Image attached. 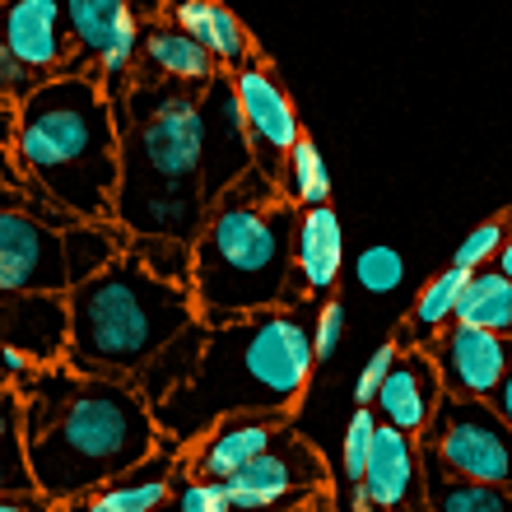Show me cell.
<instances>
[{"label": "cell", "instance_id": "484cf974", "mask_svg": "<svg viewBox=\"0 0 512 512\" xmlns=\"http://www.w3.org/2000/svg\"><path fill=\"white\" fill-rule=\"evenodd\" d=\"M457 322L512 336V275H503L499 266L471 270L457 294Z\"/></svg>", "mask_w": 512, "mask_h": 512}, {"label": "cell", "instance_id": "6da1fadb", "mask_svg": "<svg viewBox=\"0 0 512 512\" xmlns=\"http://www.w3.org/2000/svg\"><path fill=\"white\" fill-rule=\"evenodd\" d=\"M28 475L42 503L70 508L159 443V419L131 378L80 373L66 359L33 364L14 382Z\"/></svg>", "mask_w": 512, "mask_h": 512}, {"label": "cell", "instance_id": "1f68e13d", "mask_svg": "<svg viewBox=\"0 0 512 512\" xmlns=\"http://www.w3.org/2000/svg\"><path fill=\"white\" fill-rule=\"evenodd\" d=\"M168 503H173L177 512H233L224 480L191 475L187 466H177V480H173V494H168Z\"/></svg>", "mask_w": 512, "mask_h": 512}, {"label": "cell", "instance_id": "7402d4cb", "mask_svg": "<svg viewBox=\"0 0 512 512\" xmlns=\"http://www.w3.org/2000/svg\"><path fill=\"white\" fill-rule=\"evenodd\" d=\"M168 19L187 28L191 38L201 42L224 70L243 66L247 56H256L243 19H238L224 0H168Z\"/></svg>", "mask_w": 512, "mask_h": 512}, {"label": "cell", "instance_id": "d6a6232c", "mask_svg": "<svg viewBox=\"0 0 512 512\" xmlns=\"http://www.w3.org/2000/svg\"><path fill=\"white\" fill-rule=\"evenodd\" d=\"M503 238H508V219H489L480 229H471L461 238L457 256H452V266L461 270H480V266H494V256H499Z\"/></svg>", "mask_w": 512, "mask_h": 512}, {"label": "cell", "instance_id": "52a82bcc", "mask_svg": "<svg viewBox=\"0 0 512 512\" xmlns=\"http://www.w3.org/2000/svg\"><path fill=\"white\" fill-rule=\"evenodd\" d=\"M419 438L447 471L512 489V424L489 405V396L443 391L429 429Z\"/></svg>", "mask_w": 512, "mask_h": 512}, {"label": "cell", "instance_id": "7bdbcfd3", "mask_svg": "<svg viewBox=\"0 0 512 512\" xmlns=\"http://www.w3.org/2000/svg\"><path fill=\"white\" fill-rule=\"evenodd\" d=\"M503 219H508V233H512V210H508V215H503Z\"/></svg>", "mask_w": 512, "mask_h": 512}, {"label": "cell", "instance_id": "ac0fdd59", "mask_svg": "<svg viewBox=\"0 0 512 512\" xmlns=\"http://www.w3.org/2000/svg\"><path fill=\"white\" fill-rule=\"evenodd\" d=\"M340 270H345V224L322 205H298L294 210V284L298 294L326 298L336 289Z\"/></svg>", "mask_w": 512, "mask_h": 512}, {"label": "cell", "instance_id": "4316f807", "mask_svg": "<svg viewBox=\"0 0 512 512\" xmlns=\"http://www.w3.org/2000/svg\"><path fill=\"white\" fill-rule=\"evenodd\" d=\"M280 191L289 205H322L331 201V168H326L322 149H317V140L312 135H298L294 145H289V154H284L280 163Z\"/></svg>", "mask_w": 512, "mask_h": 512}, {"label": "cell", "instance_id": "44dd1931", "mask_svg": "<svg viewBox=\"0 0 512 512\" xmlns=\"http://www.w3.org/2000/svg\"><path fill=\"white\" fill-rule=\"evenodd\" d=\"M66 5L75 70H94V61L122 42H140V19L131 0H61Z\"/></svg>", "mask_w": 512, "mask_h": 512}, {"label": "cell", "instance_id": "9c48e42d", "mask_svg": "<svg viewBox=\"0 0 512 512\" xmlns=\"http://www.w3.org/2000/svg\"><path fill=\"white\" fill-rule=\"evenodd\" d=\"M233 94H238V108H243V126L247 140H252V168H261L266 177H280V163L289 154L303 126H298L294 98L284 94V84L275 80V70L266 61L247 56L243 66H233Z\"/></svg>", "mask_w": 512, "mask_h": 512}, {"label": "cell", "instance_id": "7a4b0ae2", "mask_svg": "<svg viewBox=\"0 0 512 512\" xmlns=\"http://www.w3.org/2000/svg\"><path fill=\"white\" fill-rule=\"evenodd\" d=\"M312 368V322L298 312V303L229 317L210 326L191 378L154 405V419L182 447L196 443L219 415L238 410L289 419L308 396Z\"/></svg>", "mask_w": 512, "mask_h": 512}, {"label": "cell", "instance_id": "8fae6325", "mask_svg": "<svg viewBox=\"0 0 512 512\" xmlns=\"http://www.w3.org/2000/svg\"><path fill=\"white\" fill-rule=\"evenodd\" d=\"M201 122H205L201 187H205V201H215L219 191L233 187L252 168V140H247L243 108H238L229 70H219L215 80L201 84Z\"/></svg>", "mask_w": 512, "mask_h": 512}, {"label": "cell", "instance_id": "f546056e", "mask_svg": "<svg viewBox=\"0 0 512 512\" xmlns=\"http://www.w3.org/2000/svg\"><path fill=\"white\" fill-rule=\"evenodd\" d=\"M126 247H131L159 280L191 284V243L187 238H168V233H126Z\"/></svg>", "mask_w": 512, "mask_h": 512}, {"label": "cell", "instance_id": "b9f144b4", "mask_svg": "<svg viewBox=\"0 0 512 512\" xmlns=\"http://www.w3.org/2000/svg\"><path fill=\"white\" fill-rule=\"evenodd\" d=\"M494 266L503 270V275H512V233L503 238V247H499V256H494Z\"/></svg>", "mask_w": 512, "mask_h": 512}, {"label": "cell", "instance_id": "7c38bea8", "mask_svg": "<svg viewBox=\"0 0 512 512\" xmlns=\"http://www.w3.org/2000/svg\"><path fill=\"white\" fill-rule=\"evenodd\" d=\"M0 38L33 80L75 70V42L61 0H0Z\"/></svg>", "mask_w": 512, "mask_h": 512}, {"label": "cell", "instance_id": "836d02e7", "mask_svg": "<svg viewBox=\"0 0 512 512\" xmlns=\"http://www.w3.org/2000/svg\"><path fill=\"white\" fill-rule=\"evenodd\" d=\"M373 429H378V410H373V405H359L350 415V424H345V485H354V480L364 475Z\"/></svg>", "mask_w": 512, "mask_h": 512}, {"label": "cell", "instance_id": "5b68a950", "mask_svg": "<svg viewBox=\"0 0 512 512\" xmlns=\"http://www.w3.org/2000/svg\"><path fill=\"white\" fill-rule=\"evenodd\" d=\"M294 210L261 168H247L210 201L191 238V298L201 322L215 326L303 298L294 284Z\"/></svg>", "mask_w": 512, "mask_h": 512}, {"label": "cell", "instance_id": "e575fe53", "mask_svg": "<svg viewBox=\"0 0 512 512\" xmlns=\"http://www.w3.org/2000/svg\"><path fill=\"white\" fill-rule=\"evenodd\" d=\"M340 336H345V303L340 298H322V308L312 317V354H317V364L336 354Z\"/></svg>", "mask_w": 512, "mask_h": 512}, {"label": "cell", "instance_id": "4dcf8cb0", "mask_svg": "<svg viewBox=\"0 0 512 512\" xmlns=\"http://www.w3.org/2000/svg\"><path fill=\"white\" fill-rule=\"evenodd\" d=\"M354 280L368 294H396L405 284V256L387 243H373L354 256Z\"/></svg>", "mask_w": 512, "mask_h": 512}, {"label": "cell", "instance_id": "d6986e66", "mask_svg": "<svg viewBox=\"0 0 512 512\" xmlns=\"http://www.w3.org/2000/svg\"><path fill=\"white\" fill-rule=\"evenodd\" d=\"M182 452L187 447L177 443L173 433H159V443L149 447L145 457L126 466L117 480H108L103 489H94L80 508H94V512H154L168 503L173 494V480H177V466H182Z\"/></svg>", "mask_w": 512, "mask_h": 512}, {"label": "cell", "instance_id": "74e56055", "mask_svg": "<svg viewBox=\"0 0 512 512\" xmlns=\"http://www.w3.org/2000/svg\"><path fill=\"white\" fill-rule=\"evenodd\" d=\"M0 182H24L14 163V103H0Z\"/></svg>", "mask_w": 512, "mask_h": 512}, {"label": "cell", "instance_id": "ab89813d", "mask_svg": "<svg viewBox=\"0 0 512 512\" xmlns=\"http://www.w3.org/2000/svg\"><path fill=\"white\" fill-rule=\"evenodd\" d=\"M489 405H494V410H499V415L512 424V364H508V373L499 378V387L489 391Z\"/></svg>", "mask_w": 512, "mask_h": 512}, {"label": "cell", "instance_id": "8992f818", "mask_svg": "<svg viewBox=\"0 0 512 512\" xmlns=\"http://www.w3.org/2000/svg\"><path fill=\"white\" fill-rule=\"evenodd\" d=\"M70 345L66 364L80 373H112L135 378V368L173 340L182 326L196 322L191 284L159 280L140 256L126 247L103 270L66 289Z\"/></svg>", "mask_w": 512, "mask_h": 512}, {"label": "cell", "instance_id": "9a60e30c", "mask_svg": "<svg viewBox=\"0 0 512 512\" xmlns=\"http://www.w3.org/2000/svg\"><path fill=\"white\" fill-rule=\"evenodd\" d=\"M359 485L368 489L373 508H419L424 503V461H419L415 433L378 419Z\"/></svg>", "mask_w": 512, "mask_h": 512}, {"label": "cell", "instance_id": "ffe728a7", "mask_svg": "<svg viewBox=\"0 0 512 512\" xmlns=\"http://www.w3.org/2000/svg\"><path fill=\"white\" fill-rule=\"evenodd\" d=\"M219 61L205 52L173 19H149L140 24V56H135V75H154V80H177V84H205L219 75Z\"/></svg>", "mask_w": 512, "mask_h": 512}, {"label": "cell", "instance_id": "cb8c5ba5", "mask_svg": "<svg viewBox=\"0 0 512 512\" xmlns=\"http://www.w3.org/2000/svg\"><path fill=\"white\" fill-rule=\"evenodd\" d=\"M419 461H424V508H438V512H503V508H512V489L447 471L424 443H419Z\"/></svg>", "mask_w": 512, "mask_h": 512}, {"label": "cell", "instance_id": "ba28073f", "mask_svg": "<svg viewBox=\"0 0 512 512\" xmlns=\"http://www.w3.org/2000/svg\"><path fill=\"white\" fill-rule=\"evenodd\" d=\"M326 485H331V471H326L322 452L312 443H303L289 424H280V433H275L247 466H238V471L224 480L229 503L238 512L303 508V503L322 508Z\"/></svg>", "mask_w": 512, "mask_h": 512}, {"label": "cell", "instance_id": "f35d334b", "mask_svg": "<svg viewBox=\"0 0 512 512\" xmlns=\"http://www.w3.org/2000/svg\"><path fill=\"white\" fill-rule=\"evenodd\" d=\"M28 368H33V359H28L24 350H14V345H0V382H19L28 373Z\"/></svg>", "mask_w": 512, "mask_h": 512}, {"label": "cell", "instance_id": "4fadbf2b", "mask_svg": "<svg viewBox=\"0 0 512 512\" xmlns=\"http://www.w3.org/2000/svg\"><path fill=\"white\" fill-rule=\"evenodd\" d=\"M429 354H433V364H438V378H443L447 391L489 396L512 364V336H499V331H485V326H471L452 317L429 340Z\"/></svg>", "mask_w": 512, "mask_h": 512}, {"label": "cell", "instance_id": "277c9868", "mask_svg": "<svg viewBox=\"0 0 512 512\" xmlns=\"http://www.w3.org/2000/svg\"><path fill=\"white\" fill-rule=\"evenodd\" d=\"M14 163L28 187L75 219H112L122 126L94 70L47 75L14 103Z\"/></svg>", "mask_w": 512, "mask_h": 512}, {"label": "cell", "instance_id": "d4e9b609", "mask_svg": "<svg viewBox=\"0 0 512 512\" xmlns=\"http://www.w3.org/2000/svg\"><path fill=\"white\" fill-rule=\"evenodd\" d=\"M61 252H66V289L103 270L112 256L126 252V229L117 219H70L61 229Z\"/></svg>", "mask_w": 512, "mask_h": 512}, {"label": "cell", "instance_id": "5bb4252c", "mask_svg": "<svg viewBox=\"0 0 512 512\" xmlns=\"http://www.w3.org/2000/svg\"><path fill=\"white\" fill-rule=\"evenodd\" d=\"M0 345L24 350L33 364L66 359V345H70L66 289H19V294H0Z\"/></svg>", "mask_w": 512, "mask_h": 512}, {"label": "cell", "instance_id": "30bf717a", "mask_svg": "<svg viewBox=\"0 0 512 512\" xmlns=\"http://www.w3.org/2000/svg\"><path fill=\"white\" fill-rule=\"evenodd\" d=\"M66 289L61 229L24 205H0V294Z\"/></svg>", "mask_w": 512, "mask_h": 512}, {"label": "cell", "instance_id": "e0dca14e", "mask_svg": "<svg viewBox=\"0 0 512 512\" xmlns=\"http://www.w3.org/2000/svg\"><path fill=\"white\" fill-rule=\"evenodd\" d=\"M443 391L447 387L438 378V364H433L429 345H415V350L396 354V364L387 368V378H382L378 396H373V410H378V419H387V424L419 438V433L429 429Z\"/></svg>", "mask_w": 512, "mask_h": 512}, {"label": "cell", "instance_id": "2e32d148", "mask_svg": "<svg viewBox=\"0 0 512 512\" xmlns=\"http://www.w3.org/2000/svg\"><path fill=\"white\" fill-rule=\"evenodd\" d=\"M280 424H284V415H261V410L219 415L196 443H187L182 466H187L191 475H205V480H229L238 466H247V461L280 433Z\"/></svg>", "mask_w": 512, "mask_h": 512}, {"label": "cell", "instance_id": "83f0119b", "mask_svg": "<svg viewBox=\"0 0 512 512\" xmlns=\"http://www.w3.org/2000/svg\"><path fill=\"white\" fill-rule=\"evenodd\" d=\"M466 275H471V270H461V266L438 270V275L419 289L415 308H410V317H405V326H401L405 336L419 340V345H429V340L457 317V294H461V284H466Z\"/></svg>", "mask_w": 512, "mask_h": 512}, {"label": "cell", "instance_id": "d590c367", "mask_svg": "<svg viewBox=\"0 0 512 512\" xmlns=\"http://www.w3.org/2000/svg\"><path fill=\"white\" fill-rule=\"evenodd\" d=\"M396 354H401V340H382L378 350L368 354L364 368H359V382H354V401H359V405H373L382 378H387V368L396 364Z\"/></svg>", "mask_w": 512, "mask_h": 512}, {"label": "cell", "instance_id": "3957f363", "mask_svg": "<svg viewBox=\"0 0 512 512\" xmlns=\"http://www.w3.org/2000/svg\"><path fill=\"white\" fill-rule=\"evenodd\" d=\"M122 126V177L112 196V219L126 233L196 238L205 224L201 187V84H177L135 75L117 98Z\"/></svg>", "mask_w": 512, "mask_h": 512}, {"label": "cell", "instance_id": "8d00e7d4", "mask_svg": "<svg viewBox=\"0 0 512 512\" xmlns=\"http://www.w3.org/2000/svg\"><path fill=\"white\" fill-rule=\"evenodd\" d=\"M33 84L38 80L28 75V66L10 52V47H5V38H0V103H19Z\"/></svg>", "mask_w": 512, "mask_h": 512}, {"label": "cell", "instance_id": "f1b7e54d", "mask_svg": "<svg viewBox=\"0 0 512 512\" xmlns=\"http://www.w3.org/2000/svg\"><path fill=\"white\" fill-rule=\"evenodd\" d=\"M0 494H38L19 429V391L10 382H0Z\"/></svg>", "mask_w": 512, "mask_h": 512}, {"label": "cell", "instance_id": "60d3db41", "mask_svg": "<svg viewBox=\"0 0 512 512\" xmlns=\"http://www.w3.org/2000/svg\"><path fill=\"white\" fill-rule=\"evenodd\" d=\"M131 10L140 24H149V19H159V14L168 10V0H131Z\"/></svg>", "mask_w": 512, "mask_h": 512}, {"label": "cell", "instance_id": "603a6c76", "mask_svg": "<svg viewBox=\"0 0 512 512\" xmlns=\"http://www.w3.org/2000/svg\"><path fill=\"white\" fill-rule=\"evenodd\" d=\"M205 336H210V322L196 317V322L182 326L173 340H163L159 350L135 368L131 382L140 387V396L149 401V410H154L173 387H182V382L191 378V368H196V359H201V350H205Z\"/></svg>", "mask_w": 512, "mask_h": 512}]
</instances>
